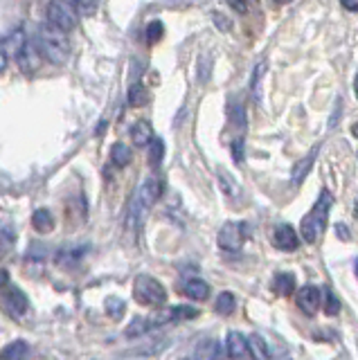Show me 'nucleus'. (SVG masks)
<instances>
[{
    "instance_id": "1",
    "label": "nucleus",
    "mask_w": 358,
    "mask_h": 360,
    "mask_svg": "<svg viewBox=\"0 0 358 360\" xmlns=\"http://www.w3.org/2000/svg\"><path fill=\"white\" fill-rule=\"evenodd\" d=\"M68 32L54 27L52 23H43L39 27L37 43L43 59H48L54 66H63L70 57V41L66 39Z\"/></svg>"
},
{
    "instance_id": "2",
    "label": "nucleus",
    "mask_w": 358,
    "mask_h": 360,
    "mask_svg": "<svg viewBox=\"0 0 358 360\" xmlns=\"http://www.w3.org/2000/svg\"><path fill=\"white\" fill-rule=\"evenodd\" d=\"M331 192H324L320 194L318 203L309 209V214H305L300 223V235L307 243H316L322 235H324V228H327V219H329V209H331Z\"/></svg>"
},
{
    "instance_id": "3",
    "label": "nucleus",
    "mask_w": 358,
    "mask_h": 360,
    "mask_svg": "<svg viewBox=\"0 0 358 360\" xmlns=\"http://www.w3.org/2000/svg\"><path fill=\"white\" fill-rule=\"evenodd\" d=\"M133 298L140 306L147 309H162L167 302V291L158 279L149 277V275H140L133 282Z\"/></svg>"
},
{
    "instance_id": "4",
    "label": "nucleus",
    "mask_w": 358,
    "mask_h": 360,
    "mask_svg": "<svg viewBox=\"0 0 358 360\" xmlns=\"http://www.w3.org/2000/svg\"><path fill=\"white\" fill-rule=\"evenodd\" d=\"M46 18L54 27H59L63 32H72L79 23V12L72 5V0H50L46 9Z\"/></svg>"
},
{
    "instance_id": "5",
    "label": "nucleus",
    "mask_w": 358,
    "mask_h": 360,
    "mask_svg": "<svg viewBox=\"0 0 358 360\" xmlns=\"http://www.w3.org/2000/svg\"><path fill=\"white\" fill-rule=\"evenodd\" d=\"M251 237V226L248 223H239V221H230L219 230V237H216V243L219 248L225 252H239L244 248V243Z\"/></svg>"
},
{
    "instance_id": "6",
    "label": "nucleus",
    "mask_w": 358,
    "mask_h": 360,
    "mask_svg": "<svg viewBox=\"0 0 358 360\" xmlns=\"http://www.w3.org/2000/svg\"><path fill=\"white\" fill-rule=\"evenodd\" d=\"M162 189H165V185H162V178H158V176L147 178L145 183L138 187V194L133 198V207L140 212V214H142V209L145 212L151 209L160 200Z\"/></svg>"
},
{
    "instance_id": "7",
    "label": "nucleus",
    "mask_w": 358,
    "mask_h": 360,
    "mask_svg": "<svg viewBox=\"0 0 358 360\" xmlns=\"http://www.w3.org/2000/svg\"><path fill=\"white\" fill-rule=\"evenodd\" d=\"M27 43H29V39L25 36V32L20 27L9 32V34L3 39V46H0V70H3V72L7 70L9 59L18 61V57L23 55V50H25Z\"/></svg>"
},
{
    "instance_id": "8",
    "label": "nucleus",
    "mask_w": 358,
    "mask_h": 360,
    "mask_svg": "<svg viewBox=\"0 0 358 360\" xmlns=\"http://www.w3.org/2000/svg\"><path fill=\"white\" fill-rule=\"evenodd\" d=\"M225 349H227V356L230 358H239V360H248V358H255L253 356V349H251V338H246L244 333L239 331H230L225 338Z\"/></svg>"
},
{
    "instance_id": "9",
    "label": "nucleus",
    "mask_w": 358,
    "mask_h": 360,
    "mask_svg": "<svg viewBox=\"0 0 358 360\" xmlns=\"http://www.w3.org/2000/svg\"><path fill=\"white\" fill-rule=\"evenodd\" d=\"M273 246L277 250H284V252H293L300 248V237L298 232L293 230L289 223H279L273 232Z\"/></svg>"
},
{
    "instance_id": "10",
    "label": "nucleus",
    "mask_w": 358,
    "mask_h": 360,
    "mask_svg": "<svg viewBox=\"0 0 358 360\" xmlns=\"http://www.w3.org/2000/svg\"><path fill=\"white\" fill-rule=\"evenodd\" d=\"M320 302H322V291L316 289V286H305V289L298 291V306L307 315H313L320 309Z\"/></svg>"
},
{
    "instance_id": "11",
    "label": "nucleus",
    "mask_w": 358,
    "mask_h": 360,
    "mask_svg": "<svg viewBox=\"0 0 358 360\" xmlns=\"http://www.w3.org/2000/svg\"><path fill=\"white\" fill-rule=\"evenodd\" d=\"M5 309L9 311V315H14V317H20V315H25L27 309H29V300H27V295L20 291V289H9L5 293Z\"/></svg>"
},
{
    "instance_id": "12",
    "label": "nucleus",
    "mask_w": 358,
    "mask_h": 360,
    "mask_svg": "<svg viewBox=\"0 0 358 360\" xmlns=\"http://www.w3.org/2000/svg\"><path fill=\"white\" fill-rule=\"evenodd\" d=\"M41 50H39V43H37V39H34V43H29L25 46V50H23V55L18 57V63H20V70L23 72H27V75H32V72H34L39 66H41Z\"/></svg>"
},
{
    "instance_id": "13",
    "label": "nucleus",
    "mask_w": 358,
    "mask_h": 360,
    "mask_svg": "<svg viewBox=\"0 0 358 360\" xmlns=\"http://www.w3.org/2000/svg\"><path fill=\"white\" fill-rule=\"evenodd\" d=\"M183 291H185V295L190 300L194 302H205L210 298V286L208 282H203L199 277H194V279H187L185 286H183Z\"/></svg>"
},
{
    "instance_id": "14",
    "label": "nucleus",
    "mask_w": 358,
    "mask_h": 360,
    "mask_svg": "<svg viewBox=\"0 0 358 360\" xmlns=\"http://www.w3.org/2000/svg\"><path fill=\"white\" fill-rule=\"evenodd\" d=\"M131 140L135 146H149L154 142V129H151L149 122H135L133 129H131Z\"/></svg>"
},
{
    "instance_id": "15",
    "label": "nucleus",
    "mask_w": 358,
    "mask_h": 360,
    "mask_svg": "<svg viewBox=\"0 0 358 360\" xmlns=\"http://www.w3.org/2000/svg\"><path fill=\"white\" fill-rule=\"evenodd\" d=\"M273 291L281 298H289V295L296 293V275L293 272H279L275 275V282H273Z\"/></svg>"
},
{
    "instance_id": "16",
    "label": "nucleus",
    "mask_w": 358,
    "mask_h": 360,
    "mask_svg": "<svg viewBox=\"0 0 358 360\" xmlns=\"http://www.w3.org/2000/svg\"><path fill=\"white\" fill-rule=\"evenodd\" d=\"M133 160V151H131V146L124 144V142H115L113 144V149H111V162L115 167H126V165H131Z\"/></svg>"
},
{
    "instance_id": "17",
    "label": "nucleus",
    "mask_w": 358,
    "mask_h": 360,
    "mask_svg": "<svg viewBox=\"0 0 358 360\" xmlns=\"http://www.w3.org/2000/svg\"><path fill=\"white\" fill-rule=\"evenodd\" d=\"M316 153H318V146H313L311 153L305 158V160H300V162L296 165V169H293V176H291L293 185H300V183H302V178H307V174H309V169H311L313 160H316Z\"/></svg>"
},
{
    "instance_id": "18",
    "label": "nucleus",
    "mask_w": 358,
    "mask_h": 360,
    "mask_svg": "<svg viewBox=\"0 0 358 360\" xmlns=\"http://www.w3.org/2000/svg\"><path fill=\"white\" fill-rule=\"evenodd\" d=\"M32 228H34L37 232H41V235H46V232H50L54 228V216L52 212L48 209H37L34 216H32Z\"/></svg>"
},
{
    "instance_id": "19",
    "label": "nucleus",
    "mask_w": 358,
    "mask_h": 360,
    "mask_svg": "<svg viewBox=\"0 0 358 360\" xmlns=\"http://www.w3.org/2000/svg\"><path fill=\"white\" fill-rule=\"evenodd\" d=\"M27 354H29V347H27V342H23V340H16V342L7 345V347L3 349V356H5L7 360H20V358H25Z\"/></svg>"
},
{
    "instance_id": "20",
    "label": "nucleus",
    "mask_w": 358,
    "mask_h": 360,
    "mask_svg": "<svg viewBox=\"0 0 358 360\" xmlns=\"http://www.w3.org/2000/svg\"><path fill=\"white\" fill-rule=\"evenodd\" d=\"M322 309L327 315H338L340 313V300L336 298L333 291L322 289Z\"/></svg>"
},
{
    "instance_id": "21",
    "label": "nucleus",
    "mask_w": 358,
    "mask_h": 360,
    "mask_svg": "<svg viewBox=\"0 0 358 360\" xmlns=\"http://www.w3.org/2000/svg\"><path fill=\"white\" fill-rule=\"evenodd\" d=\"M219 185H221V189H223V192H225L227 196H230V198L241 196V187H239V185H237V180L227 176V174L223 172V169L219 172Z\"/></svg>"
},
{
    "instance_id": "22",
    "label": "nucleus",
    "mask_w": 358,
    "mask_h": 360,
    "mask_svg": "<svg viewBox=\"0 0 358 360\" xmlns=\"http://www.w3.org/2000/svg\"><path fill=\"white\" fill-rule=\"evenodd\" d=\"M149 329H154V324H151V317H135L131 322V326L126 329V338H135L140 333H145Z\"/></svg>"
},
{
    "instance_id": "23",
    "label": "nucleus",
    "mask_w": 358,
    "mask_h": 360,
    "mask_svg": "<svg viewBox=\"0 0 358 360\" xmlns=\"http://www.w3.org/2000/svg\"><path fill=\"white\" fill-rule=\"evenodd\" d=\"M106 315L108 317H113V320H119V317L124 315L126 311V304L119 300V298H106Z\"/></svg>"
},
{
    "instance_id": "24",
    "label": "nucleus",
    "mask_w": 358,
    "mask_h": 360,
    "mask_svg": "<svg viewBox=\"0 0 358 360\" xmlns=\"http://www.w3.org/2000/svg\"><path fill=\"white\" fill-rule=\"evenodd\" d=\"M126 99H128V104H131V106H142V104H147V88L142 86V83H133V86L128 88Z\"/></svg>"
},
{
    "instance_id": "25",
    "label": "nucleus",
    "mask_w": 358,
    "mask_h": 360,
    "mask_svg": "<svg viewBox=\"0 0 358 360\" xmlns=\"http://www.w3.org/2000/svg\"><path fill=\"white\" fill-rule=\"evenodd\" d=\"M251 349H253V356L255 358H259V360H266L270 354H268V345H266V340L262 335H251Z\"/></svg>"
},
{
    "instance_id": "26",
    "label": "nucleus",
    "mask_w": 358,
    "mask_h": 360,
    "mask_svg": "<svg viewBox=\"0 0 358 360\" xmlns=\"http://www.w3.org/2000/svg\"><path fill=\"white\" fill-rule=\"evenodd\" d=\"M162 158H165V142L154 137V142L149 144V162L156 167V165H160Z\"/></svg>"
},
{
    "instance_id": "27",
    "label": "nucleus",
    "mask_w": 358,
    "mask_h": 360,
    "mask_svg": "<svg viewBox=\"0 0 358 360\" xmlns=\"http://www.w3.org/2000/svg\"><path fill=\"white\" fill-rule=\"evenodd\" d=\"M216 311L221 315H230L234 311V298L232 293H221L219 298H216Z\"/></svg>"
},
{
    "instance_id": "28",
    "label": "nucleus",
    "mask_w": 358,
    "mask_h": 360,
    "mask_svg": "<svg viewBox=\"0 0 358 360\" xmlns=\"http://www.w3.org/2000/svg\"><path fill=\"white\" fill-rule=\"evenodd\" d=\"M264 70H266V66L264 63H259V66L255 68V77H253V95H255V99H259L262 97V79H264Z\"/></svg>"
},
{
    "instance_id": "29",
    "label": "nucleus",
    "mask_w": 358,
    "mask_h": 360,
    "mask_svg": "<svg viewBox=\"0 0 358 360\" xmlns=\"http://www.w3.org/2000/svg\"><path fill=\"white\" fill-rule=\"evenodd\" d=\"M162 32H165V27H162L160 20H154V23H149V27H147V41H149V43H156V41H160Z\"/></svg>"
},
{
    "instance_id": "30",
    "label": "nucleus",
    "mask_w": 358,
    "mask_h": 360,
    "mask_svg": "<svg viewBox=\"0 0 358 360\" xmlns=\"http://www.w3.org/2000/svg\"><path fill=\"white\" fill-rule=\"evenodd\" d=\"M72 5L77 7V12L84 14V16H88L95 12V7H97V0H72Z\"/></svg>"
},
{
    "instance_id": "31",
    "label": "nucleus",
    "mask_w": 358,
    "mask_h": 360,
    "mask_svg": "<svg viewBox=\"0 0 358 360\" xmlns=\"http://www.w3.org/2000/svg\"><path fill=\"white\" fill-rule=\"evenodd\" d=\"M227 5H230L234 12H239V14H246L248 9L253 7V0H227Z\"/></svg>"
},
{
    "instance_id": "32",
    "label": "nucleus",
    "mask_w": 358,
    "mask_h": 360,
    "mask_svg": "<svg viewBox=\"0 0 358 360\" xmlns=\"http://www.w3.org/2000/svg\"><path fill=\"white\" fill-rule=\"evenodd\" d=\"M14 241V232H12V228L9 226H5L3 228V252H7V248H9V243Z\"/></svg>"
},
{
    "instance_id": "33",
    "label": "nucleus",
    "mask_w": 358,
    "mask_h": 360,
    "mask_svg": "<svg viewBox=\"0 0 358 360\" xmlns=\"http://www.w3.org/2000/svg\"><path fill=\"white\" fill-rule=\"evenodd\" d=\"M232 153H234V160L237 162H244V144L241 142H234L232 144Z\"/></svg>"
},
{
    "instance_id": "34",
    "label": "nucleus",
    "mask_w": 358,
    "mask_h": 360,
    "mask_svg": "<svg viewBox=\"0 0 358 360\" xmlns=\"http://www.w3.org/2000/svg\"><path fill=\"white\" fill-rule=\"evenodd\" d=\"M340 3L350 9V12H358V0H340Z\"/></svg>"
},
{
    "instance_id": "35",
    "label": "nucleus",
    "mask_w": 358,
    "mask_h": 360,
    "mask_svg": "<svg viewBox=\"0 0 358 360\" xmlns=\"http://www.w3.org/2000/svg\"><path fill=\"white\" fill-rule=\"evenodd\" d=\"M336 232H338V237H340V239H345V241L350 239V230H347L345 226H338V228H336Z\"/></svg>"
},
{
    "instance_id": "36",
    "label": "nucleus",
    "mask_w": 358,
    "mask_h": 360,
    "mask_svg": "<svg viewBox=\"0 0 358 360\" xmlns=\"http://www.w3.org/2000/svg\"><path fill=\"white\" fill-rule=\"evenodd\" d=\"M354 92H356V99H358V72H356V79H354Z\"/></svg>"
},
{
    "instance_id": "37",
    "label": "nucleus",
    "mask_w": 358,
    "mask_h": 360,
    "mask_svg": "<svg viewBox=\"0 0 358 360\" xmlns=\"http://www.w3.org/2000/svg\"><path fill=\"white\" fill-rule=\"evenodd\" d=\"M7 282H9V277H7V270H3V289L7 286Z\"/></svg>"
},
{
    "instance_id": "38",
    "label": "nucleus",
    "mask_w": 358,
    "mask_h": 360,
    "mask_svg": "<svg viewBox=\"0 0 358 360\" xmlns=\"http://www.w3.org/2000/svg\"><path fill=\"white\" fill-rule=\"evenodd\" d=\"M352 133H354V137H358V122H356V124L352 126Z\"/></svg>"
},
{
    "instance_id": "39",
    "label": "nucleus",
    "mask_w": 358,
    "mask_h": 360,
    "mask_svg": "<svg viewBox=\"0 0 358 360\" xmlns=\"http://www.w3.org/2000/svg\"><path fill=\"white\" fill-rule=\"evenodd\" d=\"M275 3H279V5H286V3H291V0H275Z\"/></svg>"
},
{
    "instance_id": "40",
    "label": "nucleus",
    "mask_w": 358,
    "mask_h": 360,
    "mask_svg": "<svg viewBox=\"0 0 358 360\" xmlns=\"http://www.w3.org/2000/svg\"><path fill=\"white\" fill-rule=\"evenodd\" d=\"M354 268H356V279H358V259H356V263H354Z\"/></svg>"
},
{
    "instance_id": "41",
    "label": "nucleus",
    "mask_w": 358,
    "mask_h": 360,
    "mask_svg": "<svg viewBox=\"0 0 358 360\" xmlns=\"http://www.w3.org/2000/svg\"><path fill=\"white\" fill-rule=\"evenodd\" d=\"M356 216H358V203H356Z\"/></svg>"
}]
</instances>
